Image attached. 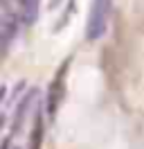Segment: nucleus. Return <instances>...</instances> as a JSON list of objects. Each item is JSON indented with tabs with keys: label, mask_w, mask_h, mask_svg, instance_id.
Segmentation results:
<instances>
[{
	"label": "nucleus",
	"mask_w": 144,
	"mask_h": 149,
	"mask_svg": "<svg viewBox=\"0 0 144 149\" xmlns=\"http://www.w3.org/2000/svg\"><path fill=\"white\" fill-rule=\"evenodd\" d=\"M18 9H20V20H23V25H29V23L36 18L38 0H18Z\"/></svg>",
	"instance_id": "7ed1b4c3"
},
{
	"label": "nucleus",
	"mask_w": 144,
	"mask_h": 149,
	"mask_svg": "<svg viewBox=\"0 0 144 149\" xmlns=\"http://www.w3.org/2000/svg\"><path fill=\"white\" fill-rule=\"evenodd\" d=\"M41 138H43V118H41V111H36L32 133H29V147L27 149H41Z\"/></svg>",
	"instance_id": "20e7f679"
},
{
	"label": "nucleus",
	"mask_w": 144,
	"mask_h": 149,
	"mask_svg": "<svg viewBox=\"0 0 144 149\" xmlns=\"http://www.w3.org/2000/svg\"><path fill=\"white\" fill-rule=\"evenodd\" d=\"M110 14H113V0H92L88 20H86V38L88 41H97L106 34Z\"/></svg>",
	"instance_id": "f257e3e1"
},
{
	"label": "nucleus",
	"mask_w": 144,
	"mask_h": 149,
	"mask_svg": "<svg viewBox=\"0 0 144 149\" xmlns=\"http://www.w3.org/2000/svg\"><path fill=\"white\" fill-rule=\"evenodd\" d=\"M65 65H61V70L59 74L52 79V84H50V93H47V115L54 118L56 111H59V106H61V100H63V93H65Z\"/></svg>",
	"instance_id": "f03ea898"
},
{
	"label": "nucleus",
	"mask_w": 144,
	"mask_h": 149,
	"mask_svg": "<svg viewBox=\"0 0 144 149\" xmlns=\"http://www.w3.org/2000/svg\"><path fill=\"white\" fill-rule=\"evenodd\" d=\"M16 149H18V147H16Z\"/></svg>",
	"instance_id": "39448f33"
}]
</instances>
